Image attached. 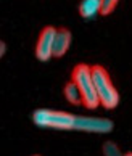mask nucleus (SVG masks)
Listing matches in <instances>:
<instances>
[{"label": "nucleus", "instance_id": "nucleus-1", "mask_svg": "<svg viewBox=\"0 0 132 156\" xmlns=\"http://www.w3.org/2000/svg\"><path fill=\"white\" fill-rule=\"evenodd\" d=\"M71 80L81 90L82 105H85L89 109H95L100 105L98 95H97V90H95V84H94V77H92V68L89 65L79 63V65L74 66Z\"/></svg>", "mask_w": 132, "mask_h": 156}, {"label": "nucleus", "instance_id": "nucleus-2", "mask_svg": "<svg viewBox=\"0 0 132 156\" xmlns=\"http://www.w3.org/2000/svg\"><path fill=\"white\" fill-rule=\"evenodd\" d=\"M92 77H94V84H95V90L98 95L100 105L106 109H113L118 106L119 103V94L116 87L111 82V77L108 71L100 65L92 66Z\"/></svg>", "mask_w": 132, "mask_h": 156}, {"label": "nucleus", "instance_id": "nucleus-3", "mask_svg": "<svg viewBox=\"0 0 132 156\" xmlns=\"http://www.w3.org/2000/svg\"><path fill=\"white\" fill-rule=\"evenodd\" d=\"M34 124L41 127H50V129H61V130H76L77 116L66 111H56V109H37L32 114Z\"/></svg>", "mask_w": 132, "mask_h": 156}, {"label": "nucleus", "instance_id": "nucleus-4", "mask_svg": "<svg viewBox=\"0 0 132 156\" xmlns=\"http://www.w3.org/2000/svg\"><path fill=\"white\" fill-rule=\"evenodd\" d=\"M56 27L45 26L39 34L37 44H36V56L41 61H48L53 56V42H55Z\"/></svg>", "mask_w": 132, "mask_h": 156}, {"label": "nucleus", "instance_id": "nucleus-5", "mask_svg": "<svg viewBox=\"0 0 132 156\" xmlns=\"http://www.w3.org/2000/svg\"><path fill=\"white\" fill-rule=\"evenodd\" d=\"M76 130L82 132H94V134H106L113 130V122L105 118H87V116H77L76 121Z\"/></svg>", "mask_w": 132, "mask_h": 156}, {"label": "nucleus", "instance_id": "nucleus-6", "mask_svg": "<svg viewBox=\"0 0 132 156\" xmlns=\"http://www.w3.org/2000/svg\"><path fill=\"white\" fill-rule=\"evenodd\" d=\"M71 40H73L71 31L66 29V27H58L55 34V42H53V56L60 58V56L65 55L71 45Z\"/></svg>", "mask_w": 132, "mask_h": 156}, {"label": "nucleus", "instance_id": "nucleus-7", "mask_svg": "<svg viewBox=\"0 0 132 156\" xmlns=\"http://www.w3.org/2000/svg\"><path fill=\"white\" fill-rule=\"evenodd\" d=\"M100 7H102V0H82L79 5V13L82 18L89 20L94 18L97 13H100Z\"/></svg>", "mask_w": 132, "mask_h": 156}, {"label": "nucleus", "instance_id": "nucleus-8", "mask_svg": "<svg viewBox=\"0 0 132 156\" xmlns=\"http://www.w3.org/2000/svg\"><path fill=\"white\" fill-rule=\"evenodd\" d=\"M63 94H65V98H66V100L70 101V103H73V105H81V103H82L81 90H79V87L73 82V80H70V82L65 84Z\"/></svg>", "mask_w": 132, "mask_h": 156}, {"label": "nucleus", "instance_id": "nucleus-9", "mask_svg": "<svg viewBox=\"0 0 132 156\" xmlns=\"http://www.w3.org/2000/svg\"><path fill=\"white\" fill-rule=\"evenodd\" d=\"M103 154L105 156H124L123 151L119 150V147L114 142H106L103 145Z\"/></svg>", "mask_w": 132, "mask_h": 156}, {"label": "nucleus", "instance_id": "nucleus-10", "mask_svg": "<svg viewBox=\"0 0 132 156\" xmlns=\"http://www.w3.org/2000/svg\"><path fill=\"white\" fill-rule=\"evenodd\" d=\"M119 0H102V7H100V13L103 16H106V15H110L111 11L116 8V5H118Z\"/></svg>", "mask_w": 132, "mask_h": 156}, {"label": "nucleus", "instance_id": "nucleus-11", "mask_svg": "<svg viewBox=\"0 0 132 156\" xmlns=\"http://www.w3.org/2000/svg\"><path fill=\"white\" fill-rule=\"evenodd\" d=\"M5 48H7V47H5V44L2 42V44H0V55H3V53H5Z\"/></svg>", "mask_w": 132, "mask_h": 156}, {"label": "nucleus", "instance_id": "nucleus-12", "mask_svg": "<svg viewBox=\"0 0 132 156\" xmlns=\"http://www.w3.org/2000/svg\"><path fill=\"white\" fill-rule=\"evenodd\" d=\"M124 156H132V153H127V154H124Z\"/></svg>", "mask_w": 132, "mask_h": 156}, {"label": "nucleus", "instance_id": "nucleus-13", "mask_svg": "<svg viewBox=\"0 0 132 156\" xmlns=\"http://www.w3.org/2000/svg\"><path fill=\"white\" fill-rule=\"evenodd\" d=\"M34 156H39V154H34Z\"/></svg>", "mask_w": 132, "mask_h": 156}]
</instances>
